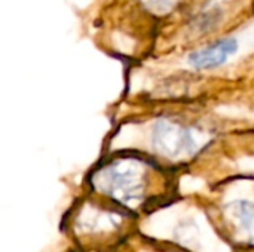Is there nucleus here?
<instances>
[{"instance_id": "nucleus-5", "label": "nucleus", "mask_w": 254, "mask_h": 252, "mask_svg": "<svg viewBox=\"0 0 254 252\" xmlns=\"http://www.w3.org/2000/svg\"><path fill=\"white\" fill-rule=\"evenodd\" d=\"M150 10L156 13H167L179 3V0H141Z\"/></svg>"}, {"instance_id": "nucleus-1", "label": "nucleus", "mask_w": 254, "mask_h": 252, "mask_svg": "<svg viewBox=\"0 0 254 252\" xmlns=\"http://www.w3.org/2000/svg\"><path fill=\"white\" fill-rule=\"evenodd\" d=\"M146 165L147 162L138 157L125 156L110 162L106 168L98 171L97 180L110 196L128 203L131 201L140 199L143 195L147 168Z\"/></svg>"}, {"instance_id": "nucleus-2", "label": "nucleus", "mask_w": 254, "mask_h": 252, "mask_svg": "<svg viewBox=\"0 0 254 252\" xmlns=\"http://www.w3.org/2000/svg\"><path fill=\"white\" fill-rule=\"evenodd\" d=\"M201 134L179 120L159 119L152 129V144L155 150L170 159L192 156L199 149Z\"/></svg>"}, {"instance_id": "nucleus-3", "label": "nucleus", "mask_w": 254, "mask_h": 252, "mask_svg": "<svg viewBox=\"0 0 254 252\" xmlns=\"http://www.w3.org/2000/svg\"><path fill=\"white\" fill-rule=\"evenodd\" d=\"M237 52L238 40L234 37H223L207 45L205 48L190 52L188 56V62L196 70H211L223 65Z\"/></svg>"}, {"instance_id": "nucleus-4", "label": "nucleus", "mask_w": 254, "mask_h": 252, "mask_svg": "<svg viewBox=\"0 0 254 252\" xmlns=\"http://www.w3.org/2000/svg\"><path fill=\"white\" fill-rule=\"evenodd\" d=\"M234 217L238 220L243 230L247 232L254 241V203L249 201H235L229 205Z\"/></svg>"}]
</instances>
